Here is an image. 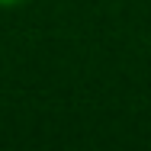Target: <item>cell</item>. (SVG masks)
<instances>
[{"label":"cell","mask_w":151,"mask_h":151,"mask_svg":"<svg viewBox=\"0 0 151 151\" xmlns=\"http://www.w3.org/2000/svg\"><path fill=\"white\" fill-rule=\"evenodd\" d=\"M13 3H23V0H0V6H13Z\"/></svg>","instance_id":"obj_1"}]
</instances>
